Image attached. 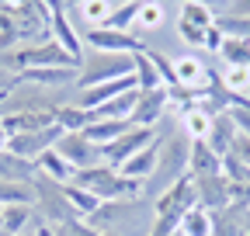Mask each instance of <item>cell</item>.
Wrapping results in <instances>:
<instances>
[{
	"label": "cell",
	"mask_w": 250,
	"mask_h": 236,
	"mask_svg": "<svg viewBox=\"0 0 250 236\" xmlns=\"http://www.w3.org/2000/svg\"><path fill=\"white\" fill-rule=\"evenodd\" d=\"M0 150H7V136H4V129H0Z\"/></svg>",
	"instance_id": "48"
},
{
	"label": "cell",
	"mask_w": 250,
	"mask_h": 236,
	"mask_svg": "<svg viewBox=\"0 0 250 236\" xmlns=\"http://www.w3.org/2000/svg\"><path fill=\"white\" fill-rule=\"evenodd\" d=\"M18 111H56L52 91L18 80L7 94H0V115H18Z\"/></svg>",
	"instance_id": "6"
},
{
	"label": "cell",
	"mask_w": 250,
	"mask_h": 236,
	"mask_svg": "<svg viewBox=\"0 0 250 236\" xmlns=\"http://www.w3.org/2000/svg\"><path fill=\"white\" fill-rule=\"evenodd\" d=\"M170 104V94H167V87H153V91H139L136 98V108L129 115V122L132 125H146V129H156L160 125V118Z\"/></svg>",
	"instance_id": "11"
},
{
	"label": "cell",
	"mask_w": 250,
	"mask_h": 236,
	"mask_svg": "<svg viewBox=\"0 0 250 236\" xmlns=\"http://www.w3.org/2000/svg\"><path fill=\"white\" fill-rule=\"evenodd\" d=\"M236 136H240V132H236V125H233L229 111H223V115H215L212 122H208V136H205V142L212 146L219 157H226V153H233Z\"/></svg>",
	"instance_id": "21"
},
{
	"label": "cell",
	"mask_w": 250,
	"mask_h": 236,
	"mask_svg": "<svg viewBox=\"0 0 250 236\" xmlns=\"http://www.w3.org/2000/svg\"><path fill=\"white\" fill-rule=\"evenodd\" d=\"M181 233L184 236H212V216L195 205V209L181 219Z\"/></svg>",
	"instance_id": "36"
},
{
	"label": "cell",
	"mask_w": 250,
	"mask_h": 236,
	"mask_svg": "<svg viewBox=\"0 0 250 236\" xmlns=\"http://www.w3.org/2000/svg\"><path fill=\"white\" fill-rule=\"evenodd\" d=\"M14 83H18V73H14L11 66H4V63H0V94H7Z\"/></svg>",
	"instance_id": "42"
},
{
	"label": "cell",
	"mask_w": 250,
	"mask_h": 236,
	"mask_svg": "<svg viewBox=\"0 0 250 236\" xmlns=\"http://www.w3.org/2000/svg\"><path fill=\"white\" fill-rule=\"evenodd\" d=\"M174 236H184V233H181V229H177V233H174Z\"/></svg>",
	"instance_id": "51"
},
{
	"label": "cell",
	"mask_w": 250,
	"mask_h": 236,
	"mask_svg": "<svg viewBox=\"0 0 250 236\" xmlns=\"http://www.w3.org/2000/svg\"><path fill=\"white\" fill-rule=\"evenodd\" d=\"M208 122H212V118H208L202 108H188V111H181L177 129H181L188 139H205V136H208Z\"/></svg>",
	"instance_id": "32"
},
{
	"label": "cell",
	"mask_w": 250,
	"mask_h": 236,
	"mask_svg": "<svg viewBox=\"0 0 250 236\" xmlns=\"http://www.w3.org/2000/svg\"><path fill=\"white\" fill-rule=\"evenodd\" d=\"M164 21H167V4L164 0H143L132 32H156V28H164Z\"/></svg>",
	"instance_id": "27"
},
{
	"label": "cell",
	"mask_w": 250,
	"mask_h": 236,
	"mask_svg": "<svg viewBox=\"0 0 250 236\" xmlns=\"http://www.w3.org/2000/svg\"><path fill=\"white\" fill-rule=\"evenodd\" d=\"M83 45L94 52H125L136 56L139 49H146V42L132 32H115V28H87L83 32Z\"/></svg>",
	"instance_id": "8"
},
{
	"label": "cell",
	"mask_w": 250,
	"mask_h": 236,
	"mask_svg": "<svg viewBox=\"0 0 250 236\" xmlns=\"http://www.w3.org/2000/svg\"><path fill=\"white\" fill-rule=\"evenodd\" d=\"M243 236H250V219H247V233H243Z\"/></svg>",
	"instance_id": "50"
},
{
	"label": "cell",
	"mask_w": 250,
	"mask_h": 236,
	"mask_svg": "<svg viewBox=\"0 0 250 236\" xmlns=\"http://www.w3.org/2000/svg\"><path fill=\"white\" fill-rule=\"evenodd\" d=\"M0 212H4V209H0Z\"/></svg>",
	"instance_id": "53"
},
{
	"label": "cell",
	"mask_w": 250,
	"mask_h": 236,
	"mask_svg": "<svg viewBox=\"0 0 250 236\" xmlns=\"http://www.w3.org/2000/svg\"><path fill=\"white\" fill-rule=\"evenodd\" d=\"M125 91H136V77H132V73H129V77H118V80H108V83H98V87H87V91H80L77 104L87 108V111H94V108L115 101V98L125 94Z\"/></svg>",
	"instance_id": "16"
},
{
	"label": "cell",
	"mask_w": 250,
	"mask_h": 236,
	"mask_svg": "<svg viewBox=\"0 0 250 236\" xmlns=\"http://www.w3.org/2000/svg\"><path fill=\"white\" fill-rule=\"evenodd\" d=\"M77 4H83V0H66V7H77Z\"/></svg>",
	"instance_id": "49"
},
{
	"label": "cell",
	"mask_w": 250,
	"mask_h": 236,
	"mask_svg": "<svg viewBox=\"0 0 250 236\" xmlns=\"http://www.w3.org/2000/svg\"><path fill=\"white\" fill-rule=\"evenodd\" d=\"M39 177L35 160H24L11 150H0V181H14V184H31Z\"/></svg>",
	"instance_id": "20"
},
{
	"label": "cell",
	"mask_w": 250,
	"mask_h": 236,
	"mask_svg": "<svg viewBox=\"0 0 250 236\" xmlns=\"http://www.w3.org/2000/svg\"><path fill=\"white\" fill-rule=\"evenodd\" d=\"M132 77H136V87H139V91H153V87H164L160 70H156V63L149 59V45H146V49H139V52L132 56Z\"/></svg>",
	"instance_id": "24"
},
{
	"label": "cell",
	"mask_w": 250,
	"mask_h": 236,
	"mask_svg": "<svg viewBox=\"0 0 250 236\" xmlns=\"http://www.w3.org/2000/svg\"><path fill=\"white\" fill-rule=\"evenodd\" d=\"M233 153H236L243 163H250V139H247V136H236V142H233Z\"/></svg>",
	"instance_id": "43"
},
{
	"label": "cell",
	"mask_w": 250,
	"mask_h": 236,
	"mask_svg": "<svg viewBox=\"0 0 250 236\" xmlns=\"http://www.w3.org/2000/svg\"><path fill=\"white\" fill-rule=\"evenodd\" d=\"M215 56L223 59V66H250V39L226 35V42L219 45Z\"/></svg>",
	"instance_id": "29"
},
{
	"label": "cell",
	"mask_w": 250,
	"mask_h": 236,
	"mask_svg": "<svg viewBox=\"0 0 250 236\" xmlns=\"http://www.w3.org/2000/svg\"><path fill=\"white\" fill-rule=\"evenodd\" d=\"M80 66H35V70H21L18 80L21 83H35L45 87V91H56V87H77Z\"/></svg>",
	"instance_id": "14"
},
{
	"label": "cell",
	"mask_w": 250,
	"mask_h": 236,
	"mask_svg": "<svg viewBox=\"0 0 250 236\" xmlns=\"http://www.w3.org/2000/svg\"><path fill=\"white\" fill-rule=\"evenodd\" d=\"M223 177L229 184H250V163H243L236 153L223 157Z\"/></svg>",
	"instance_id": "37"
},
{
	"label": "cell",
	"mask_w": 250,
	"mask_h": 236,
	"mask_svg": "<svg viewBox=\"0 0 250 236\" xmlns=\"http://www.w3.org/2000/svg\"><path fill=\"white\" fill-rule=\"evenodd\" d=\"M115 11L111 0H83V4H77V14L90 24V28H101L108 21V14Z\"/></svg>",
	"instance_id": "35"
},
{
	"label": "cell",
	"mask_w": 250,
	"mask_h": 236,
	"mask_svg": "<svg viewBox=\"0 0 250 236\" xmlns=\"http://www.w3.org/2000/svg\"><path fill=\"white\" fill-rule=\"evenodd\" d=\"M139 4L143 0H125L122 7H115L108 14V21L101 28H115V32H132V24H136V14H139Z\"/></svg>",
	"instance_id": "33"
},
{
	"label": "cell",
	"mask_w": 250,
	"mask_h": 236,
	"mask_svg": "<svg viewBox=\"0 0 250 236\" xmlns=\"http://www.w3.org/2000/svg\"><path fill=\"white\" fill-rule=\"evenodd\" d=\"M49 39L66 52L73 63L80 66V59L87 56V45H83V35L77 32V28L66 21V11H59V14H52V28H49Z\"/></svg>",
	"instance_id": "15"
},
{
	"label": "cell",
	"mask_w": 250,
	"mask_h": 236,
	"mask_svg": "<svg viewBox=\"0 0 250 236\" xmlns=\"http://www.w3.org/2000/svg\"><path fill=\"white\" fill-rule=\"evenodd\" d=\"M212 80V70L205 66V59L198 52H184L174 59V87H184V91L205 94V87Z\"/></svg>",
	"instance_id": "10"
},
{
	"label": "cell",
	"mask_w": 250,
	"mask_h": 236,
	"mask_svg": "<svg viewBox=\"0 0 250 236\" xmlns=\"http://www.w3.org/2000/svg\"><path fill=\"white\" fill-rule=\"evenodd\" d=\"M56 150H59V157L66 160L73 170H87V167L104 163V150L98 142H90L83 132H62L59 142H56Z\"/></svg>",
	"instance_id": "7"
},
{
	"label": "cell",
	"mask_w": 250,
	"mask_h": 236,
	"mask_svg": "<svg viewBox=\"0 0 250 236\" xmlns=\"http://www.w3.org/2000/svg\"><path fill=\"white\" fill-rule=\"evenodd\" d=\"M59 136H62V129L52 122L49 129H39V132H21V136H7V150L11 153H18V157H24V160H35L39 153H45V150H52V146L59 142Z\"/></svg>",
	"instance_id": "12"
},
{
	"label": "cell",
	"mask_w": 250,
	"mask_h": 236,
	"mask_svg": "<svg viewBox=\"0 0 250 236\" xmlns=\"http://www.w3.org/2000/svg\"><path fill=\"white\" fill-rule=\"evenodd\" d=\"M215 11L212 7H205V4H195V0H184V4L177 7V21H184V24H191V28H198V32H208V28L215 24Z\"/></svg>",
	"instance_id": "28"
},
{
	"label": "cell",
	"mask_w": 250,
	"mask_h": 236,
	"mask_svg": "<svg viewBox=\"0 0 250 236\" xmlns=\"http://www.w3.org/2000/svg\"><path fill=\"white\" fill-rule=\"evenodd\" d=\"M35 236H56V233H52V226H45V222H39V226H35Z\"/></svg>",
	"instance_id": "45"
},
{
	"label": "cell",
	"mask_w": 250,
	"mask_h": 236,
	"mask_svg": "<svg viewBox=\"0 0 250 236\" xmlns=\"http://www.w3.org/2000/svg\"><path fill=\"white\" fill-rule=\"evenodd\" d=\"M195 181V195H198V209H205L208 216L219 212V209H226V205L233 201L229 195V181L223 174H208V177H191Z\"/></svg>",
	"instance_id": "13"
},
{
	"label": "cell",
	"mask_w": 250,
	"mask_h": 236,
	"mask_svg": "<svg viewBox=\"0 0 250 236\" xmlns=\"http://www.w3.org/2000/svg\"><path fill=\"white\" fill-rule=\"evenodd\" d=\"M223 174V157H219L205 139H191V157H188V177H208Z\"/></svg>",
	"instance_id": "19"
},
{
	"label": "cell",
	"mask_w": 250,
	"mask_h": 236,
	"mask_svg": "<svg viewBox=\"0 0 250 236\" xmlns=\"http://www.w3.org/2000/svg\"><path fill=\"white\" fill-rule=\"evenodd\" d=\"M198 205V195H195V181L191 177H181V181H174L167 191H160L153 198V216H160V219H170L181 226V219L188 216Z\"/></svg>",
	"instance_id": "5"
},
{
	"label": "cell",
	"mask_w": 250,
	"mask_h": 236,
	"mask_svg": "<svg viewBox=\"0 0 250 236\" xmlns=\"http://www.w3.org/2000/svg\"><path fill=\"white\" fill-rule=\"evenodd\" d=\"M177 4H184V0H177ZM195 4H205V7H212L215 14H223V11L229 7V0H195Z\"/></svg>",
	"instance_id": "44"
},
{
	"label": "cell",
	"mask_w": 250,
	"mask_h": 236,
	"mask_svg": "<svg viewBox=\"0 0 250 236\" xmlns=\"http://www.w3.org/2000/svg\"><path fill=\"white\" fill-rule=\"evenodd\" d=\"M215 24L223 28V35H236V39H250V18H229V14H219Z\"/></svg>",
	"instance_id": "38"
},
{
	"label": "cell",
	"mask_w": 250,
	"mask_h": 236,
	"mask_svg": "<svg viewBox=\"0 0 250 236\" xmlns=\"http://www.w3.org/2000/svg\"><path fill=\"white\" fill-rule=\"evenodd\" d=\"M247 219H250V205L229 201L226 209L212 212V236H243L247 233Z\"/></svg>",
	"instance_id": "17"
},
{
	"label": "cell",
	"mask_w": 250,
	"mask_h": 236,
	"mask_svg": "<svg viewBox=\"0 0 250 236\" xmlns=\"http://www.w3.org/2000/svg\"><path fill=\"white\" fill-rule=\"evenodd\" d=\"M0 236H14V233H4V229H0ZM18 236H35V229H28V233H18Z\"/></svg>",
	"instance_id": "47"
},
{
	"label": "cell",
	"mask_w": 250,
	"mask_h": 236,
	"mask_svg": "<svg viewBox=\"0 0 250 236\" xmlns=\"http://www.w3.org/2000/svg\"><path fill=\"white\" fill-rule=\"evenodd\" d=\"M247 101H250V91H247Z\"/></svg>",
	"instance_id": "52"
},
{
	"label": "cell",
	"mask_w": 250,
	"mask_h": 236,
	"mask_svg": "<svg viewBox=\"0 0 250 236\" xmlns=\"http://www.w3.org/2000/svg\"><path fill=\"white\" fill-rule=\"evenodd\" d=\"M77 188H87L94 191L101 201H125V198H143V181H136V177H125L118 167L111 163H98V167H87V170H77L73 181Z\"/></svg>",
	"instance_id": "2"
},
{
	"label": "cell",
	"mask_w": 250,
	"mask_h": 236,
	"mask_svg": "<svg viewBox=\"0 0 250 236\" xmlns=\"http://www.w3.org/2000/svg\"><path fill=\"white\" fill-rule=\"evenodd\" d=\"M31 191H35V216L45 226H62V222H70V219H80L73 212L70 198H66V188H62L59 181H52V177L39 174L35 181H31Z\"/></svg>",
	"instance_id": "4"
},
{
	"label": "cell",
	"mask_w": 250,
	"mask_h": 236,
	"mask_svg": "<svg viewBox=\"0 0 250 236\" xmlns=\"http://www.w3.org/2000/svg\"><path fill=\"white\" fill-rule=\"evenodd\" d=\"M223 42H226L223 28H219V24H212L208 32H205V45H202V49H208V52H219V45H223Z\"/></svg>",
	"instance_id": "40"
},
{
	"label": "cell",
	"mask_w": 250,
	"mask_h": 236,
	"mask_svg": "<svg viewBox=\"0 0 250 236\" xmlns=\"http://www.w3.org/2000/svg\"><path fill=\"white\" fill-rule=\"evenodd\" d=\"M129 129H132L129 118H94V122L83 129V136H87L90 142H98L101 150H104L108 142H115L122 132H129Z\"/></svg>",
	"instance_id": "23"
},
{
	"label": "cell",
	"mask_w": 250,
	"mask_h": 236,
	"mask_svg": "<svg viewBox=\"0 0 250 236\" xmlns=\"http://www.w3.org/2000/svg\"><path fill=\"white\" fill-rule=\"evenodd\" d=\"M35 167H39V174L52 177V181H59V184H70V181H73V174H77V170H73L66 160L59 157V150H56V146L35 157Z\"/></svg>",
	"instance_id": "25"
},
{
	"label": "cell",
	"mask_w": 250,
	"mask_h": 236,
	"mask_svg": "<svg viewBox=\"0 0 250 236\" xmlns=\"http://www.w3.org/2000/svg\"><path fill=\"white\" fill-rule=\"evenodd\" d=\"M164 139V136H160ZM160 139H156V142H149V146H143V150L136 153V157H129V160H125L118 170L125 174V177H136V181H149V174L156 170V157H160Z\"/></svg>",
	"instance_id": "22"
},
{
	"label": "cell",
	"mask_w": 250,
	"mask_h": 236,
	"mask_svg": "<svg viewBox=\"0 0 250 236\" xmlns=\"http://www.w3.org/2000/svg\"><path fill=\"white\" fill-rule=\"evenodd\" d=\"M160 139V132L156 129H146V125H132L129 132H122L115 142H108L104 146V163H111V167H122L129 157H136L143 146H149V142H156Z\"/></svg>",
	"instance_id": "9"
},
{
	"label": "cell",
	"mask_w": 250,
	"mask_h": 236,
	"mask_svg": "<svg viewBox=\"0 0 250 236\" xmlns=\"http://www.w3.org/2000/svg\"><path fill=\"white\" fill-rule=\"evenodd\" d=\"M188 157H191V139H188L181 129H177V132H164V139H160V157H156V170L149 174L143 195L156 198L160 191H167L174 181L188 177Z\"/></svg>",
	"instance_id": "1"
},
{
	"label": "cell",
	"mask_w": 250,
	"mask_h": 236,
	"mask_svg": "<svg viewBox=\"0 0 250 236\" xmlns=\"http://www.w3.org/2000/svg\"><path fill=\"white\" fill-rule=\"evenodd\" d=\"M56 122L52 111H18V115H0V129L4 136H21V132H39Z\"/></svg>",
	"instance_id": "18"
},
{
	"label": "cell",
	"mask_w": 250,
	"mask_h": 236,
	"mask_svg": "<svg viewBox=\"0 0 250 236\" xmlns=\"http://www.w3.org/2000/svg\"><path fill=\"white\" fill-rule=\"evenodd\" d=\"M66 188V198H70V205H73V212L80 216V219H90L94 212H98V205H101V198L94 195V191H87V188H77V184H62Z\"/></svg>",
	"instance_id": "31"
},
{
	"label": "cell",
	"mask_w": 250,
	"mask_h": 236,
	"mask_svg": "<svg viewBox=\"0 0 250 236\" xmlns=\"http://www.w3.org/2000/svg\"><path fill=\"white\" fill-rule=\"evenodd\" d=\"M229 118H233L236 132L250 139V101H240V104H233V108H229Z\"/></svg>",
	"instance_id": "39"
},
{
	"label": "cell",
	"mask_w": 250,
	"mask_h": 236,
	"mask_svg": "<svg viewBox=\"0 0 250 236\" xmlns=\"http://www.w3.org/2000/svg\"><path fill=\"white\" fill-rule=\"evenodd\" d=\"M52 115H56V125H59L62 132H83V129L90 125V118H94L87 108L70 104V101H66V104H56V111H52Z\"/></svg>",
	"instance_id": "26"
},
{
	"label": "cell",
	"mask_w": 250,
	"mask_h": 236,
	"mask_svg": "<svg viewBox=\"0 0 250 236\" xmlns=\"http://www.w3.org/2000/svg\"><path fill=\"white\" fill-rule=\"evenodd\" d=\"M35 219V205H7L0 212V229L4 233H28V222Z\"/></svg>",
	"instance_id": "30"
},
{
	"label": "cell",
	"mask_w": 250,
	"mask_h": 236,
	"mask_svg": "<svg viewBox=\"0 0 250 236\" xmlns=\"http://www.w3.org/2000/svg\"><path fill=\"white\" fill-rule=\"evenodd\" d=\"M94 236H122L118 229H94Z\"/></svg>",
	"instance_id": "46"
},
{
	"label": "cell",
	"mask_w": 250,
	"mask_h": 236,
	"mask_svg": "<svg viewBox=\"0 0 250 236\" xmlns=\"http://www.w3.org/2000/svg\"><path fill=\"white\" fill-rule=\"evenodd\" d=\"M132 73V56L125 52H94L87 49V56L80 59V77H77V91H87V87H98L118 77Z\"/></svg>",
	"instance_id": "3"
},
{
	"label": "cell",
	"mask_w": 250,
	"mask_h": 236,
	"mask_svg": "<svg viewBox=\"0 0 250 236\" xmlns=\"http://www.w3.org/2000/svg\"><path fill=\"white\" fill-rule=\"evenodd\" d=\"M223 14H229V18H250V0H229V7Z\"/></svg>",
	"instance_id": "41"
},
{
	"label": "cell",
	"mask_w": 250,
	"mask_h": 236,
	"mask_svg": "<svg viewBox=\"0 0 250 236\" xmlns=\"http://www.w3.org/2000/svg\"><path fill=\"white\" fill-rule=\"evenodd\" d=\"M7 205H35V191H31V184L0 181V209H7Z\"/></svg>",
	"instance_id": "34"
}]
</instances>
